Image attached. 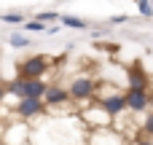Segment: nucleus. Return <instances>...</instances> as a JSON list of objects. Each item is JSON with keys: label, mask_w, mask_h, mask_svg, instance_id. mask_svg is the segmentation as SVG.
<instances>
[{"label": "nucleus", "mask_w": 153, "mask_h": 145, "mask_svg": "<svg viewBox=\"0 0 153 145\" xmlns=\"http://www.w3.org/2000/svg\"><path fill=\"white\" fill-rule=\"evenodd\" d=\"M67 94L73 102H94L100 94V81H94L91 75H75L67 83Z\"/></svg>", "instance_id": "nucleus-1"}, {"label": "nucleus", "mask_w": 153, "mask_h": 145, "mask_svg": "<svg viewBox=\"0 0 153 145\" xmlns=\"http://www.w3.org/2000/svg\"><path fill=\"white\" fill-rule=\"evenodd\" d=\"M48 67H51V59L46 54H32V57H27L16 65V73H19L22 81H43Z\"/></svg>", "instance_id": "nucleus-2"}, {"label": "nucleus", "mask_w": 153, "mask_h": 145, "mask_svg": "<svg viewBox=\"0 0 153 145\" xmlns=\"http://www.w3.org/2000/svg\"><path fill=\"white\" fill-rule=\"evenodd\" d=\"M81 121H83V126H86L89 132H102V129H110V126H113V118L100 108V102H97V105H89V108L81 113Z\"/></svg>", "instance_id": "nucleus-3"}, {"label": "nucleus", "mask_w": 153, "mask_h": 145, "mask_svg": "<svg viewBox=\"0 0 153 145\" xmlns=\"http://www.w3.org/2000/svg\"><path fill=\"white\" fill-rule=\"evenodd\" d=\"M46 110H48V108H46L43 100H19V102L13 105V113H16V118H19L22 124H24V121H32V118H40Z\"/></svg>", "instance_id": "nucleus-4"}, {"label": "nucleus", "mask_w": 153, "mask_h": 145, "mask_svg": "<svg viewBox=\"0 0 153 145\" xmlns=\"http://www.w3.org/2000/svg\"><path fill=\"white\" fill-rule=\"evenodd\" d=\"M27 135H30V129L22 121L3 124V129H0V145H30L27 143Z\"/></svg>", "instance_id": "nucleus-5"}, {"label": "nucleus", "mask_w": 153, "mask_h": 145, "mask_svg": "<svg viewBox=\"0 0 153 145\" xmlns=\"http://www.w3.org/2000/svg\"><path fill=\"white\" fill-rule=\"evenodd\" d=\"M126 113L129 116H148L151 113V91H126Z\"/></svg>", "instance_id": "nucleus-6"}, {"label": "nucleus", "mask_w": 153, "mask_h": 145, "mask_svg": "<svg viewBox=\"0 0 153 145\" xmlns=\"http://www.w3.org/2000/svg\"><path fill=\"white\" fill-rule=\"evenodd\" d=\"M100 108L116 121V118H121L124 113H126V100H124V94H118V91H110V94H105V97H100Z\"/></svg>", "instance_id": "nucleus-7"}, {"label": "nucleus", "mask_w": 153, "mask_h": 145, "mask_svg": "<svg viewBox=\"0 0 153 145\" xmlns=\"http://www.w3.org/2000/svg\"><path fill=\"white\" fill-rule=\"evenodd\" d=\"M126 91H151V75L140 65L129 67V73H126Z\"/></svg>", "instance_id": "nucleus-8"}, {"label": "nucleus", "mask_w": 153, "mask_h": 145, "mask_svg": "<svg viewBox=\"0 0 153 145\" xmlns=\"http://www.w3.org/2000/svg\"><path fill=\"white\" fill-rule=\"evenodd\" d=\"M43 102H46V108H48V110H56V108L70 105L73 100H70V94H67V89H65V86L51 83V86H48V91H46V97H43Z\"/></svg>", "instance_id": "nucleus-9"}, {"label": "nucleus", "mask_w": 153, "mask_h": 145, "mask_svg": "<svg viewBox=\"0 0 153 145\" xmlns=\"http://www.w3.org/2000/svg\"><path fill=\"white\" fill-rule=\"evenodd\" d=\"M86 145H126V137L118 135L110 126V129H102V132H89V143Z\"/></svg>", "instance_id": "nucleus-10"}, {"label": "nucleus", "mask_w": 153, "mask_h": 145, "mask_svg": "<svg viewBox=\"0 0 153 145\" xmlns=\"http://www.w3.org/2000/svg\"><path fill=\"white\" fill-rule=\"evenodd\" d=\"M51 83L46 81H24V100H43Z\"/></svg>", "instance_id": "nucleus-11"}, {"label": "nucleus", "mask_w": 153, "mask_h": 145, "mask_svg": "<svg viewBox=\"0 0 153 145\" xmlns=\"http://www.w3.org/2000/svg\"><path fill=\"white\" fill-rule=\"evenodd\" d=\"M65 27H70V30H89L91 27V22H86V19H81V16H73V13H62V19H59Z\"/></svg>", "instance_id": "nucleus-12"}, {"label": "nucleus", "mask_w": 153, "mask_h": 145, "mask_svg": "<svg viewBox=\"0 0 153 145\" xmlns=\"http://www.w3.org/2000/svg\"><path fill=\"white\" fill-rule=\"evenodd\" d=\"M62 19V13L59 11H40L38 16H35V22H40V24H46V27H51L54 22H59Z\"/></svg>", "instance_id": "nucleus-13"}, {"label": "nucleus", "mask_w": 153, "mask_h": 145, "mask_svg": "<svg viewBox=\"0 0 153 145\" xmlns=\"http://www.w3.org/2000/svg\"><path fill=\"white\" fill-rule=\"evenodd\" d=\"M8 43H11L13 48H27V46H30L32 40H30V38H27L24 32H13V35L8 38Z\"/></svg>", "instance_id": "nucleus-14"}, {"label": "nucleus", "mask_w": 153, "mask_h": 145, "mask_svg": "<svg viewBox=\"0 0 153 145\" xmlns=\"http://www.w3.org/2000/svg\"><path fill=\"white\" fill-rule=\"evenodd\" d=\"M0 19H3V24H11V27L24 24V13H16V11H13V13H3Z\"/></svg>", "instance_id": "nucleus-15"}, {"label": "nucleus", "mask_w": 153, "mask_h": 145, "mask_svg": "<svg viewBox=\"0 0 153 145\" xmlns=\"http://www.w3.org/2000/svg\"><path fill=\"white\" fill-rule=\"evenodd\" d=\"M22 27H24V35H27V32H46V30H48L46 24H40V22H35V19H30V22H24Z\"/></svg>", "instance_id": "nucleus-16"}, {"label": "nucleus", "mask_w": 153, "mask_h": 145, "mask_svg": "<svg viewBox=\"0 0 153 145\" xmlns=\"http://www.w3.org/2000/svg\"><path fill=\"white\" fill-rule=\"evenodd\" d=\"M143 137H148V140H153V113H148L145 116V121H143Z\"/></svg>", "instance_id": "nucleus-17"}, {"label": "nucleus", "mask_w": 153, "mask_h": 145, "mask_svg": "<svg viewBox=\"0 0 153 145\" xmlns=\"http://www.w3.org/2000/svg\"><path fill=\"white\" fill-rule=\"evenodd\" d=\"M137 11H140V16L153 19V5H151V3H137Z\"/></svg>", "instance_id": "nucleus-18"}, {"label": "nucleus", "mask_w": 153, "mask_h": 145, "mask_svg": "<svg viewBox=\"0 0 153 145\" xmlns=\"http://www.w3.org/2000/svg\"><path fill=\"white\" fill-rule=\"evenodd\" d=\"M126 22H129V16L118 13V16H113V19H110V27H118V24H126Z\"/></svg>", "instance_id": "nucleus-19"}, {"label": "nucleus", "mask_w": 153, "mask_h": 145, "mask_svg": "<svg viewBox=\"0 0 153 145\" xmlns=\"http://www.w3.org/2000/svg\"><path fill=\"white\" fill-rule=\"evenodd\" d=\"M5 100V86H0V102Z\"/></svg>", "instance_id": "nucleus-20"}, {"label": "nucleus", "mask_w": 153, "mask_h": 145, "mask_svg": "<svg viewBox=\"0 0 153 145\" xmlns=\"http://www.w3.org/2000/svg\"><path fill=\"white\" fill-rule=\"evenodd\" d=\"M151 113H153V91H151Z\"/></svg>", "instance_id": "nucleus-21"}, {"label": "nucleus", "mask_w": 153, "mask_h": 145, "mask_svg": "<svg viewBox=\"0 0 153 145\" xmlns=\"http://www.w3.org/2000/svg\"><path fill=\"white\" fill-rule=\"evenodd\" d=\"M3 83H5V81H3V73H0V86H3Z\"/></svg>", "instance_id": "nucleus-22"}, {"label": "nucleus", "mask_w": 153, "mask_h": 145, "mask_svg": "<svg viewBox=\"0 0 153 145\" xmlns=\"http://www.w3.org/2000/svg\"><path fill=\"white\" fill-rule=\"evenodd\" d=\"M151 5H153V3H151Z\"/></svg>", "instance_id": "nucleus-23"}]
</instances>
